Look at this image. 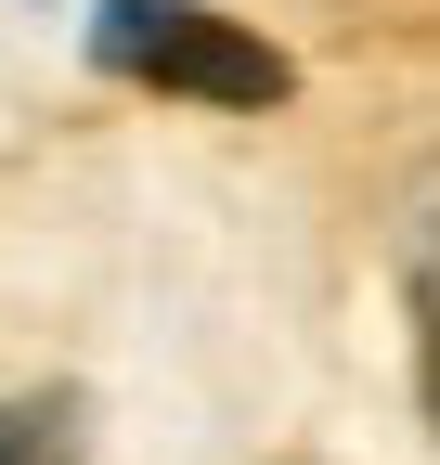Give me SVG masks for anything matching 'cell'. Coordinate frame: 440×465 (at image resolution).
Listing matches in <instances>:
<instances>
[{
  "mask_svg": "<svg viewBox=\"0 0 440 465\" xmlns=\"http://www.w3.org/2000/svg\"><path fill=\"white\" fill-rule=\"evenodd\" d=\"M91 65L130 91H182V104H285V52L259 26H234L220 0H91Z\"/></svg>",
  "mask_w": 440,
  "mask_h": 465,
  "instance_id": "1",
  "label": "cell"
},
{
  "mask_svg": "<svg viewBox=\"0 0 440 465\" xmlns=\"http://www.w3.org/2000/svg\"><path fill=\"white\" fill-rule=\"evenodd\" d=\"M0 465H91V414H78L65 388L0 401Z\"/></svg>",
  "mask_w": 440,
  "mask_h": 465,
  "instance_id": "2",
  "label": "cell"
}]
</instances>
